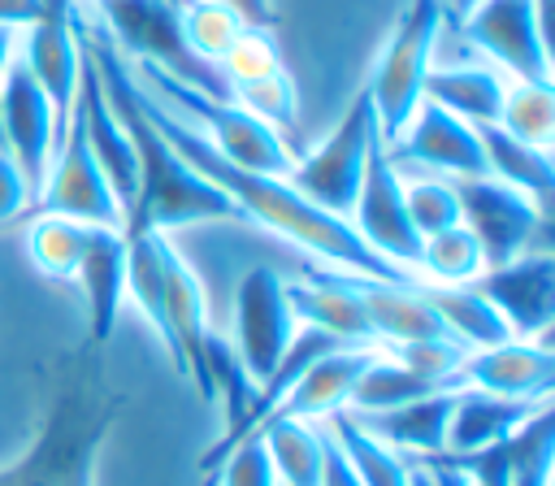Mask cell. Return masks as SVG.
<instances>
[{"label": "cell", "mask_w": 555, "mask_h": 486, "mask_svg": "<svg viewBox=\"0 0 555 486\" xmlns=\"http://www.w3.org/2000/svg\"><path fill=\"white\" fill-rule=\"evenodd\" d=\"M35 213H56V217H74V221H87V226H117L126 221L108 178L100 174L91 148H87V135H82V122L69 113V126L65 135L56 139V152L48 161V174L39 182V195L30 200Z\"/></svg>", "instance_id": "9c48e42d"}, {"label": "cell", "mask_w": 555, "mask_h": 486, "mask_svg": "<svg viewBox=\"0 0 555 486\" xmlns=\"http://www.w3.org/2000/svg\"><path fill=\"white\" fill-rule=\"evenodd\" d=\"M477 4H481V0H442V13H447L451 22H464V17H468Z\"/></svg>", "instance_id": "ee69618b"}, {"label": "cell", "mask_w": 555, "mask_h": 486, "mask_svg": "<svg viewBox=\"0 0 555 486\" xmlns=\"http://www.w3.org/2000/svg\"><path fill=\"white\" fill-rule=\"evenodd\" d=\"M403 208L421 239L460 226V200L451 178H403Z\"/></svg>", "instance_id": "d590c367"}, {"label": "cell", "mask_w": 555, "mask_h": 486, "mask_svg": "<svg viewBox=\"0 0 555 486\" xmlns=\"http://www.w3.org/2000/svg\"><path fill=\"white\" fill-rule=\"evenodd\" d=\"M477 130V143H481V161H486V174L516 187L520 195H529L542 213L555 195V161H551V148H533L516 135H507L503 126L486 122V126H473Z\"/></svg>", "instance_id": "cb8c5ba5"}, {"label": "cell", "mask_w": 555, "mask_h": 486, "mask_svg": "<svg viewBox=\"0 0 555 486\" xmlns=\"http://www.w3.org/2000/svg\"><path fill=\"white\" fill-rule=\"evenodd\" d=\"M130 69H134L139 87L152 91L165 108H173L217 156H225V161H234L243 169H256V174L286 178V169L295 161L286 139L278 130H269L264 122H256L251 113H243L234 100H212V95H204V91L160 74L156 65H130Z\"/></svg>", "instance_id": "277c9868"}, {"label": "cell", "mask_w": 555, "mask_h": 486, "mask_svg": "<svg viewBox=\"0 0 555 486\" xmlns=\"http://www.w3.org/2000/svg\"><path fill=\"white\" fill-rule=\"evenodd\" d=\"M208 482H217V486H278V473H273V464H269L264 443H260V438H243L238 447H230V451L212 464Z\"/></svg>", "instance_id": "f35d334b"}, {"label": "cell", "mask_w": 555, "mask_h": 486, "mask_svg": "<svg viewBox=\"0 0 555 486\" xmlns=\"http://www.w3.org/2000/svg\"><path fill=\"white\" fill-rule=\"evenodd\" d=\"M26 204H30V191H26L22 174H17V165L0 152V226H4V221H13Z\"/></svg>", "instance_id": "ab89813d"}, {"label": "cell", "mask_w": 555, "mask_h": 486, "mask_svg": "<svg viewBox=\"0 0 555 486\" xmlns=\"http://www.w3.org/2000/svg\"><path fill=\"white\" fill-rule=\"evenodd\" d=\"M230 100L251 113L256 122H264L269 130H295V117H299V95H295V82L286 69H273L264 78H251V82H238L230 87Z\"/></svg>", "instance_id": "e575fe53"}, {"label": "cell", "mask_w": 555, "mask_h": 486, "mask_svg": "<svg viewBox=\"0 0 555 486\" xmlns=\"http://www.w3.org/2000/svg\"><path fill=\"white\" fill-rule=\"evenodd\" d=\"M351 286L364 304V317L373 325V343L377 347H395V343H412V338H442V321L429 308L421 282H382V278H356ZM451 338V334H447Z\"/></svg>", "instance_id": "44dd1931"}, {"label": "cell", "mask_w": 555, "mask_h": 486, "mask_svg": "<svg viewBox=\"0 0 555 486\" xmlns=\"http://www.w3.org/2000/svg\"><path fill=\"white\" fill-rule=\"evenodd\" d=\"M82 39V35H78ZM74 117L82 122V135H87V148L100 165V174L108 178L121 213L134 204V187H139V165H134V152H130V139L100 87V74H95V61L87 56L82 48V69H78V100H74Z\"/></svg>", "instance_id": "e0dca14e"}, {"label": "cell", "mask_w": 555, "mask_h": 486, "mask_svg": "<svg viewBox=\"0 0 555 486\" xmlns=\"http://www.w3.org/2000/svg\"><path fill=\"white\" fill-rule=\"evenodd\" d=\"M468 286L503 317L512 338H546L555 321V260L546 252H520L490 265Z\"/></svg>", "instance_id": "4fadbf2b"}, {"label": "cell", "mask_w": 555, "mask_h": 486, "mask_svg": "<svg viewBox=\"0 0 555 486\" xmlns=\"http://www.w3.org/2000/svg\"><path fill=\"white\" fill-rule=\"evenodd\" d=\"M464 39L499 61L516 82H551L546 17L538 0H481L464 22Z\"/></svg>", "instance_id": "7c38bea8"}, {"label": "cell", "mask_w": 555, "mask_h": 486, "mask_svg": "<svg viewBox=\"0 0 555 486\" xmlns=\"http://www.w3.org/2000/svg\"><path fill=\"white\" fill-rule=\"evenodd\" d=\"M442 22H447L442 0H408V9L399 13L395 35L386 39V48L373 65V78L364 87L382 143H390L416 113L425 74L434 69V43L442 35Z\"/></svg>", "instance_id": "8992f818"}, {"label": "cell", "mask_w": 555, "mask_h": 486, "mask_svg": "<svg viewBox=\"0 0 555 486\" xmlns=\"http://www.w3.org/2000/svg\"><path fill=\"white\" fill-rule=\"evenodd\" d=\"M386 156L399 169L403 165H421V169H434V174H447V178H477V174H486L477 130L468 122H460L455 113L438 108L434 100L416 104L408 126L386 143Z\"/></svg>", "instance_id": "9a60e30c"}, {"label": "cell", "mask_w": 555, "mask_h": 486, "mask_svg": "<svg viewBox=\"0 0 555 486\" xmlns=\"http://www.w3.org/2000/svg\"><path fill=\"white\" fill-rule=\"evenodd\" d=\"M507 135L533 143V148H551L555 139V87L551 82H507L503 91V108L499 122Z\"/></svg>", "instance_id": "d6a6232c"}, {"label": "cell", "mask_w": 555, "mask_h": 486, "mask_svg": "<svg viewBox=\"0 0 555 486\" xmlns=\"http://www.w3.org/2000/svg\"><path fill=\"white\" fill-rule=\"evenodd\" d=\"M186 0H95L100 26L108 35V43L134 61V65H156L160 74L212 95V100H230L225 78L217 74V65L199 61L186 39H182V9Z\"/></svg>", "instance_id": "5b68a950"}, {"label": "cell", "mask_w": 555, "mask_h": 486, "mask_svg": "<svg viewBox=\"0 0 555 486\" xmlns=\"http://www.w3.org/2000/svg\"><path fill=\"white\" fill-rule=\"evenodd\" d=\"M295 330H299V321H295L291 299H286V278L269 265L247 269L234 286V338H230V347L238 351V360L256 386L273 373V364L291 347Z\"/></svg>", "instance_id": "8fae6325"}, {"label": "cell", "mask_w": 555, "mask_h": 486, "mask_svg": "<svg viewBox=\"0 0 555 486\" xmlns=\"http://www.w3.org/2000/svg\"><path fill=\"white\" fill-rule=\"evenodd\" d=\"M286 299L299 325H317L347 347H377L373 325L364 317V304L351 286V273L343 269H304L295 282H286Z\"/></svg>", "instance_id": "ac0fdd59"}, {"label": "cell", "mask_w": 555, "mask_h": 486, "mask_svg": "<svg viewBox=\"0 0 555 486\" xmlns=\"http://www.w3.org/2000/svg\"><path fill=\"white\" fill-rule=\"evenodd\" d=\"M325 434L338 443V451L351 464L360 486H408V460L395 447H386L382 438H373L351 412H343V408L330 412Z\"/></svg>", "instance_id": "83f0119b"}, {"label": "cell", "mask_w": 555, "mask_h": 486, "mask_svg": "<svg viewBox=\"0 0 555 486\" xmlns=\"http://www.w3.org/2000/svg\"><path fill=\"white\" fill-rule=\"evenodd\" d=\"M134 82H139V78H134ZM139 104H143V113L152 117V126L178 148V156H182L199 178H208V182L238 208L243 221H251V226H260V230H269V234H278V239L295 243L299 252L325 260L330 269H343V273H356V278H382V282H421V278L403 273L399 265L382 260L377 252H369V247L360 243V234L351 230L347 217H334V213L308 204L286 178H278V174H256V169H243V165L217 156V152H212L173 108H165L152 91L139 87Z\"/></svg>", "instance_id": "6da1fadb"}, {"label": "cell", "mask_w": 555, "mask_h": 486, "mask_svg": "<svg viewBox=\"0 0 555 486\" xmlns=\"http://www.w3.org/2000/svg\"><path fill=\"white\" fill-rule=\"evenodd\" d=\"M390 351L403 369H412L421 382L429 386H455V373L468 356V347H460L455 338H412V343H395V347H382Z\"/></svg>", "instance_id": "8d00e7d4"}, {"label": "cell", "mask_w": 555, "mask_h": 486, "mask_svg": "<svg viewBox=\"0 0 555 486\" xmlns=\"http://www.w3.org/2000/svg\"><path fill=\"white\" fill-rule=\"evenodd\" d=\"M377 117H373V104L369 95L360 91L347 113L338 117V126L308 152V156H295L291 169H286V182L317 208L334 213V217H347L351 204H356V191H360V178H364V161L377 143Z\"/></svg>", "instance_id": "52a82bcc"}, {"label": "cell", "mask_w": 555, "mask_h": 486, "mask_svg": "<svg viewBox=\"0 0 555 486\" xmlns=\"http://www.w3.org/2000/svg\"><path fill=\"white\" fill-rule=\"evenodd\" d=\"M221 4H230L247 26H273V0H221Z\"/></svg>", "instance_id": "b9f144b4"}, {"label": "cell", "mask_w": 555, "mask_h": 486, "mask_svg": "<svg viewBox=\"0 0 555 486\" xmlns=\"http://www.w3.org/2000/svg\"><path fill=\"white\" fill-rule=\"evenodd\" d=\"M542 404L507 399V395H490V391H473V386H455V404H451L447 447L442 451L447 456H468V451H486L494 443H507Z\"/></svg>", "instance_id": "7402d4cb"}, {"label": "cell", "mask_w": 555, "mask_h": 486, "mask_svg": "<svg viewBox=\"0 0 555 486\" xmlns=\"http://www.w3.org/2000/svg\"><path fill=\"white\" fill-rule=\"evenodd\" d=\"M481 269H486L481 247L464 226H451V230H438V234L421 239L416 273H425L434 286H468Z\"/></svg>", "instance_id": "1f68e13d"}, {"label": "cell", "mask_w": 555, "mask_h": 486, "mask_svg": "<svg viewBox=\"0 0 555 486\" xmlns=\"http://www.w3.org/2000/svg\"><path fill=\"white\" fill-rule=\"evenodd\" d=\"M78 35H82V48L87 56L95 61V74H100V87L130 139V152H134V165H139V187H134V204L126 208V221L121 230H178V226H195V221H230L238 217V208L208 182L199 178L182 156L178 148L152 126V117L143 113L139 104V82H134V69L130 61L108 43L104 26L82 17L78 13ZM243 221V217H238Z\"/></svg>", "instance_id": "7a4b0ae2"}, {"label": "cell", "mask_w": 555, "mask_h": 486, "mask_svg": "<svg viewBox=\"0 0 555 486\" xmlns=\"http://www.w3.org/2000/svg\"><path fill=\"white\" fill-rule=\"evenodd\" d=\"M13 56H17V30L0 26V95H4V78H9ZM0 152H4V139H0Z\"/></svg>", "instance_id": "7bdbcfd3"}, {"label": "cell", "mask_w": 555, "mask_h": 486, "mask_svg": "<svg viewBox=\"0 0 555 486\" xmlns=\"http://www.w3.org/2000/svg\"><path fill=\"white\" fill-rule=\"evenodd\" d=\"M273 69H282V61H278V48H273V39H269L264 26H243L238 39H234V43L221 52V61H217V74L225 78V87L264 78V74H273Z\"/></svg>", "instance_id": "74e56055"}, {"label": "cell", "mask_w": 555, "mask_h": 486, "mask_svg": "<svg viewBox=\"0 0 555 486\" xmlns=\"http://www.w3.org/2000/svg\"><path fill=\"white\" fill-rule=\"evenodd\" d=\"M451 187H455V200H460V226L477 239L486 269L529 252L533 234L546 230V213L529 195H520L516 187H507L490 174L451 178Z\"/></svg>", "instance_id": "ba28073f"}, {"label": "cell", "mask_w": 555, "mask_h": 486, "mask_svg": "<svg viewBox=\"0 0 555 486\" xmlns=\"http://www.w3.org/2000/svg\"><path fill=\"white\" fill-rule=\"evenodd\" d=\"M421 291H425L429 308L438 312L442 330H447L460 347L481 351V347H494V343H507V338H512L507 325H503V317H499L473 286H434V282H421Z\"/></svg>", "instance_id": "4316f807"}, {"label": "cell", "mask_w": 555, "mask_h": 486, "mask_svg": "<svg viewBox=\"0 0 555 486\" xmlns=\"http://www.w3.org/2000/svg\"><path fill=\"white\" fill-rule=\"evenodd\" d=\"M0 139H4V156L17 165L30 200L39 195V182L48 174V161L56 152V113L43 95V87L35 82V74L26 69L22 56H13L9 78H4V95H0Z\"/></svg>", "instance_id": "5bb4252c"}, {"label": "cell", "mask_w": 555, "mask_h": 486, "mask_svg": "<svg viewBox=\"0 0 555 486\" xmlns=\"http://www.w3.org/2000/svg\"><path fill=\"white\" fill-rule=\"evenodd\" d=\"M451 404H455V386H442V391H429L421 399H408L399 408H386V412H369V417H356L373 438H382L386 447H395L399 456L408 451L412 460L416 456H438L447 447V421H451Z\"/></svg>", "instance_id": "603a6c76"}, {"label": "cell", "mask_w": 555, "mask_h": 486, "mask_svg": "<svg viewBox=\"0 0 555 486\" xmlns=\"http://www.w3.org/2000/svg\"><path fill=\"white\" fill-rule=\"evenodd\" d=\"M455 386L542 404L551 399V386H555V351L546 347V338H507V343L468 351L455 373Z\"/></svg>", "instance_id": "2e32d148"}, {"label": "cell", "mask_w": 555, "mask_h": 486, "mask_svg": "<svg viewBox=\"0 0 555 486\" xmlns=\"http://www.w3.org/2000/svg\"><path fill=\"white\" fill-rule=\"evenodd\" d=\"M178 17H182V39H186V48L199 56V61H208V65H217L221 61V52L238 39V30L247 26L230 4H221V0H186L182 9H178Z\"/></svg>", "instance_id": "836d02e7"}, {"label": "cell", "mask_w": 555, "mask_h": 486, "mask_svg": "<svg viewBox=\"0 0 555 486\" xmlns=\"http://www.w3.org/2000/svg\"><path fill=\"white\" fill-rule=\"evenodd\" d=\"M503 91H507V82L499 78V69H486V65H447V69H438L434 65L425 74L421 100H434L438 108L455 113L468 126H486V122H499Z\"/></svg>", "instance_id": "d4e9b609"}, {"label": "cell", "mask_w": 555, "mask_h": 486, "mask_svg": "<svg viewBox=\"0 0 555 486\" xmlns=\"http://www.w3.org/2000/svg\"><path fill=\"white\" fill-rule=\"evenodd\" d=\"M121 417L104 347H74L52 360L35 438L0 469V486H95L100 451Z\"/></svg>", "instance_id": "3957f363"}, {"label": "cell", "mask_w": 555, "mask_h": 486, "mask_svg": "<svg viewBox=\"0 0 555 486\" xmlns=\"http://www.w3.org/2000/svg\"><path fill=\"white\" fill-rule=\"evenodd\" d=\"M74 282L87 295V343L108 347L121 299H126V234L117 226H91Z\"/></svg>", "instance_id": "d6986e66"}, {"label": "cell", "mask_w": 555, "mask_h": 486, "mask_svg": "<svg viewBox=\"0 0 555 486\" xmlns=\"http://www.w3.org/2000/svg\"><path fill=\"white\" fill-rule=\"evenodd\" d=\"M429 391H442V386L421 382L412 369H403L390 351L377 347L373 360L360 369V378H356V386H351L343 412L369 417V412H386V408H399V404H408V399H421V395H429Z\"/></svg>", "instance_id": "f546056e"}, {"label": "cell", "mask_w": 555, "mask_h": 486, "mask_svg": "<svg viewBox=\"0 0 555 486\" xmlns=\"http://www.w3.org/2000/svg\"><path fill=\"white\" fill-rule=\"evenodd\" d=\"M555 469V408L551 399L507 438V486H551Z\"/></svg>", "instance_id": "4dcf8cb0"}, {"label": "cell", "mask_w": 555, "mask_h": 486, "mask_svg": "<svg viewBox=\"0 0 555 486\" xmlns=\"http://www.w3.org/2000/svg\"><path fill=\"white\" fill-rule=\"evenodd\" d=\"M251 438L264 443L269 464L278 473V486H321L325 469V430L317 421L295 417H269Z\"/></svg>", "instance_id": "484cf974"}, {"label": "cell", "mask_w": 555, "mask_h": 486, "mask_svg": "<svg viewBox=\"0 0 555 486\" xmlns=\"http://www.w3.org/2000/svg\"><path fill=\"white\" fill-rule=\"evenodd\" d=\"M39 17H43V0H0V26L9 30H26Z\"/></svg>", "instance_id": "60d3db41"}, {"label": "cell", "mask_w": 555, "mask_h": 486, "mask_svg": "<svg viewBox=\"0 0 555 486\" xmlns=\"http://www.w3.org/2000/svg\"><path fill=\"white\" fill-rule=\"evenodd\" d=\"M351 230L360 234V243L369 252H377L382 260L399 265L403 273L416 278V256H421V234L408 221L403 208V169L386 156V143L377 139L369 161H364V178L356 191V204L347 213Z\"/></svg>", "instance_id": "30bf717a"}, {"label": "cell", "mask_w": 555, "mask_h": 486, "mask_svg": "<svg viewBox=\"0 0 555 486\" xmlns=\"http://www.w3.org/2000/svg\"><path fill=\"white\" fill-rule=\"evenodd\" d=\"M91 226L74 221V217H56V213H39L26 230V256L39 273L56 278V282H74L82 252H87Z\"/></svg>", "instance_id": "f1b7e54d"}, {"label": "cell", "mask_w": 555, "mask_h": 486, "mask_svg": "<svg viewBox=\"0 0 555 486\" xmlns=\"http://www.w3.org/2000/svg\"><path fill=\"white\" fill-rule=\"evenodd\" d=\"M377 347H334L325 356H317L278 399V408L269 417H295V421H325L330 412L347 408V395L360 378V369L373 360ZM264 417V421H269ZM260 421V425H264Z\"/></svg>", "instance_id": "ffe728a7"}]
</instances>
